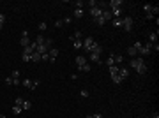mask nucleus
<instances>
[{
    "label": "nucleus",
    "mask_w": 159,
    "mask_h": 118,
    "mask_svg": "<svg viewBox=\"0 0 159 118\" xmlns=\"http://www.w3.org/2000/svg\"><path fill=\"white\" fill-rule=\"evenodd\" d=\"M143 9H145V12H147V19H154L156 16H157V12H159V7L152 6V4H145Z\"/></svg>",
    "instance_id": "nucleus-1"
},
{
    "label": "nucleus",
    "mask_w": 159,
    "mask_h": 118,
    "mask_svg": "<svg viewBox=\"0 0 159 118\" xmlns=\"http://www.w3.org/2000/svg\"><path fill=\"white\" fill-rule=\"evenodd\" d=\"M133 25H134V19L131 18V16H126V18H122V28L129 34L131 30H133Z\"/></svg>",
    "instance_id": "nucleus-2"
},
{
    "label": "nucleus",
    "mask_w": 159,
    "mask_h": 118,
    "mask_svg": "<svg viewBox=\"0 0 159 118\" xmlns=\"http://www.w3.org/2000/svg\"><path fill=\"white\" fill-rule=\"evenodd\" d=\"M30 37H28V32H27V30H23V32H21V39H20V44H21V46L23 48H27V46H30Z\"/></svg>",
    "instance_id": "nucleus-3"
},
{
    "label": "nucleus",
    "mask_w": 159,
    "mask_h": 118,
    "mask_svg": "<svg viewBox=\"0 0 159 118\" xmlns=\"http://www.w3.org/2000/svg\"><path fill=\"white\" fill-rule=\"evenodd\" d=\"M88 53H94V55H101V53H103V48H101V44H99V42H94L92 46L88 48Z\"/></svg>",
    "instance_id": "nucleus-4"
},
{
    "label": "nucleus",
    "mask_w": 159,
    "mask_h": 118,
    "mask_svg": "<svg viewBox=\"0 0 159 118\" xmlns=\"http://www.w3.org/2000/svg\"><path fill=\"white\" fill-rule=\"evenodd\" d=\"M59 49H57V48H50V49H48V57H50V62H55V60H57V57H59Z\"/></svg>",
    "instance_id": "nucleus-5"
},
{
    "label": "nucleus",
    "mask_w": 159,
    "mask_h": 118,
    "mask_svg": "<svg viewBox=\"0 0 159 118\" xmlns=\"http://www.w3.org/2000/svg\"><path fill=\"white\" fill-rule=\"evenodd\" d=\"M150 51H152V44H150V42L143 44V46H141L140 49H138V53H140V55H148Z\"/></svg>",
    "instance_id": "nucleus-6"
},
{
    "label": "nucleus",
    "mask_w": 159,
    "mask_h": 118,
    "mask_svg": "<svg viewBox=\"0 0 159 118\" xmlns=\"http://www.w3.org/2000/svg\"><path fill=\"white\" fill-rule=\"evenodd\" d=\"M90 14H92V16H94V19H95V18H99V16H103V9H101L99 6H95V7H92V9H90Z\"/></svg>",
    "instance_id": "nucleus-7"
},
{
    "label": "nucleus",
    "mask_w": 159,
    "mask_h": 118,
    "mask_svg": "<svg viewBox=\"0 0 159 118\" xmlns=\"http://www.w3.org/2000/svg\"><path fill=\"white\" fill-rule=\"evenodd\" d=\"M108 6L112 7V9H122V6H124V0H112Z\"/></svg>",
    "instance_id": "nucleus-8"
},
{
    "label": "nucleus",
    "mask_w": 159,
    "mask_h": 118,
    "mask_svg": "<svg viewBox=\"0 0 159 118\" xmlns=\"http://www.w3.org/2000/svg\"><path fill=\"white\" fill-rule=\"evenodd\" d=\"M21 85H23L25 88H28V90H35L34 81H32V79H28V78H27V79H23V81H21Z\"/></svg>",
    "instance_id": "nucleus-9"
},
{
    "label": "nucleus",
    "mask_w": 159,
    "mask_h": 118,
    "mask_svg": "<svg viewBox=\"0 0 159 118\" xmlns=\"http://www.w3.org/2000/svg\"><path fill=\"white\" fill-rule=\"evenodd\" d=\"M94 39H92V37H85V39H83V48H85V49H87L88 51V48L92 46V44H94Z\"/></svg>",
    "instance_id": "nucleus-10"
},
{
    "label": "nucleus",
    "mask_w": 159,
    "mask_h": 118,
    "mask_svg": "<svg viewBox=\"0 0 159 118\" xmlns=\"http://www.w3.org/2000/svg\"><path fill=\"white\" fill-rule=\"evenodd\" d=\"M110 58H112L113 60V64H122V62H124V57H122V55H117V53H115V55H110Z\"/></svg>",
    "instance_id": "nucleus-11"
},
{
    "label": "nucleus",
    "mask_w": 159,
    "mask_h": 118,
    "mask_svg": "<svg viewBox=\"0 0 159 118\" xmlns=\"http://www.w3.org/2000/svg\"><path fill=\"white\" fill-rule=\"evenodd\" d=\"M118 76L122 78V81H124V79H126V78L129 76V71H127V69H126V67H120V69H118Z\"/></svg>",
    "instance_id": "nucleus-12"
},
{
    "label": "nucleus",
    "mask_w": 159,
    "mask_h": 118,
    "mask_svg": "<svg viewBox=\"0 0 159 118\" xmlns=\"http://www.w3.org/2000/svg\"><path fill=\"white\" fill-rule=\"evenodd\" d=\"M103 18H104V21H110V19H113L112 11H110V9H103Z\"/></svg>",
    "instance_id": "nucleus-13"
},
{
    "label": "nucleus",
    "mask_w": 159,
    "mask_h": 118,
    "mask_svg": "<svg viewBox=\"0 0 159 118\" xmlns=\"http://www.w3.org/2000/svg\"><path fill=\"white\" fill-rule=\"evenodd\" d=\"M141 64H143V60H141V58H133V60H131V67H133V69H138Z\"/></svg>",
    "instance_id": "nucleus-14"
},
{
    "label": "nucleus",
    "mask_w": 159,
    "mask_h": 118,
    "mask_svg": "<svg viewBox=\"0 0 159 118\" xmlns=\"http://www.w3.org/2000/svg\"><path fill=\"white\" fill-rule=\"evenodd\" d=\"M81 37H83V34L80 32V30H76V32H74V34H73V35L69 37V41L73 42V41H76V39H81Z\"/></svg>",
    "instance_id": "nucleus-15"
},
{
    "label": "nucleus",
    "mask_w": 159,
    "mask_h": 118,
    "mask_svg": "<svg viewBox=\"0 0 159 118\" xmlns=\"http://www.w3.org/2000/svg\"><path fill=\"white\" fill-rule=\"evenodd\" d=\"M136 71H138V74H140V76H143V74H147V71H148V69H147V65H145V64H141L140 67L136 69Z\"/></svg>",
    "instance_id": "nucleus-16"
},
{
    "label": "nucleus",
    "mask_w": 159,
    "mask_h": 118,
    "mask_svg": "<svg viewBox=\"0 0 159 118\" xmlns=\"http://www.w3.org/2000/svg\"><path fill=\"white\" fill-rule=\"evenodd\" d=\"M73 46H74V49H81V48H83V39H76V41H73Z\"/></svg>",
    "instance_id": "nucleus-17"
},
{
    "label": "nucleus",
    "mask_w": 159,
    "mask_h": 118,
    "mask_svg": "<svg viewBox=\"0 0 159 118\" xmlns=\"http://www.w3.org/2000/svg\"><path fill=\"white\" fill-rule=\"evenodd\" d=\"M30 62H41V55L37 53V51H34V53L30 55Z\"/></svg>",
    "instance_id": "nucleus-18"
},
{
    "label": "nucleus",
    "mask_w": 159,
    "mask_h": 118,
    "mask_svg": "<svg viewBox=\"0 0 159 118\" xmlns=\"http://www.w3.org/2000/svg\"><path fill=\"white\" fill-rule=\"evenodd\" d=\"M112 21H113V27L115 28H122V18H113Z\"/></svg>",
    "instance_id": "nucleus-19"
},
{
    "label": "nucleus",
    "mask_w": 159,
    "mask_h": 118,
    "mask_svg": "<svg viewBox=\"0 0 159 118\" xmlns=\"http://www.w3.org/2000/svg\"><path fill=\"white\" fill-rule=\"evenodd\" d=\"M87 64V60H85V57H76V65L78 67H81V65Z\"/></svg>",
    "instance_id": "nucleus-20"
},
{
    "label": "nucleus",
    "mask_w": 159,
    "mask_h": 118,
    "mask_svg": "<svg viewBox=\"0 0 159 118\" xmlns=\"http://www.w3.org/2000/svg\"><path fill=\"white\" fill-rule=\"evenodd\" d=\"M112 16L113 18H120L122 16V9H112Z\"/></svg>",
    "instance_id": "nucleus-21"
},
{
    "label": "nucleus",
    "mask_w": 159,
    "mask_h": 118,
    "mask_svg": "<svg viewBox=\"0 0 159 118\" xmlns=\"http://www.w3.org/2000/svg\"><path fill=\"white\" fill-rule=\"evenodd\" d=\"M148 42L150 44H156L157 42V34H148Z\"/></svg>",
    "instance_id": "nucleus-22"
},
{
    "label": "nucleus",
    "mask_w": 159,
    "mask_h": 118,
    "mask_svg": "<svg viewBox=\"0 0 159 118\" xmlns=\"http://www.w3.org/2000/svg\"><path fill=\"white\" fill-rule=\"evenodd\" d=\"M118 69H120L118 65H112V67H110V76H115V74H118Z\"/></svg>",
    "instance_id": "nucleus-23"
},
{
    "label": "nucleus",
    "mask_w": 159,
    "mask_h": 118,
    "mask_svg": "<svg viewBox=\"0 0 159 118\" xmlns=\"http://www.w3.org/2000/svg\"><path fill=\"white\" fill-rule=\"evenodd\" d=\"M127 53H129V57H133V58H134L138 51H136V48H133V46H131V48H127Z\"/></svg>",
    "instance_id": "nucleus-24"
},
{
    "label": "nucleus",
    "mask_w": 159,
    "mask_h": 118,
    "mask_svg": "<svg viewBox=\"0 0 159 118\" xmlns=\"http://www.w3.org/2000/svg\"><path fill=\"white\" fill-rule=\"evenodd\" d=\"M112 79H113V83H115V85H120V83H122V78L118 76V74H115V76H112Z\"/></svg>",
    "instance_id": "nucleus-25"
},
{
    "label": "nucleus",
    "mask_w": 159,
    "mask_h": 118,
    "mask_svg": "<svg viewBox=\"0 0 159 118\" xmlns=\"http://www.w3.org/2000/svg\"><path fill=\"white\" fill-rule=\"evenodd\" d=\"M74 18H81L83 16V9H74V14H73Z\"/></svg>",
    "instance_id": "nucleus-26"
},
{
    "label": "nucleus",
    "mask_w": 159,
    "mask_h": 118,
    "mask_svg": "<svg viewBox=\"0 0 159 118\" xmlns=\"http://www.w3.org/2000/svg\"><path fill=\"white\" fill-rule=\"evenodd\" d=\"M21 111H23V107L21 106H12V113H14V115H20Z\"/></svg>",
    "instance_id": "nucleus-27"
},
{
    "label": "nucleus",
    "mask_w": 159,
    "mask_h": 118,
    "mask_svg": "<svg viewBox=\"0 0 159 118\" xmlns=\"http://www.w3.org/2000/svg\"><path fill=\"white\" fill-rule=\"evenodd\" d=\"M78 69H80L81 72H90V65L85 64V65H81V67H78Z\"/></svg>",
    "instance_id": "nucleus-28"
},
{
    "label": "nucleus",
    "mask_w": 159,
    "mask_h": 118,
    "mask_svg": "<svg viewBox=\"0 0 159 118\" xmlns=\"http://www.w3.org/2000/svg\"><path fill=\"white\" fill-rule=\"evenodd\" d=\"M21 107H23V109H30V107H32V102H30V100H23Z\"/></svg>",
    "instance_id": "nucleus-29"
},
{
    "label": "nucleus",
    "mask_w": 159,
    "mask_h": 118,
    "mask_svg": "<svg viewBox=\"0 0 159 118\" xmlns=\"http://www.w3.org/2000/svg\"><path fill=\"white\" fill-rule=\"evenodd\" d=\"M94 21H95V23H97V25H99V27H103V25L106 23V21H104V18H103V16H99V18H95Z\"/></svg>",
    "instance_id": "nucleus-30"
},
{
    "label": "nucleus",
    "mask_w": 159,
    "mask_h": 118,
    "mask_svg": "<svg viewBox=\"0 0 159 118\" xmlns=\"http://www.w3.org/2000/svg\"><path fill=\"white\" fill-rule=\"evenodd\" d=\"M90 60H92V62H97V64L101 62V60H99V55H94V53H90Z\"/></svg>",
    "instance_id": "nucleus-31"
},
{
    "label": "nucleus",
    "mask_w": 159,
    "mask_h": 118,
    "mask_svg": "<svg viewBox=\"0 0 159 118\" xmlns=\"http://www.w3.org/2000/svg\"><path fill=\"white\" fill-rule=\"evenodd\" d=\"M21 104H23V99L21 97H16L14 99V106H21Z\"/></svg>",
    "instance_id": "nucleus-32"
},
{
    "label": "nucleus",
    "mask_w": 159,
    "mask_h": 118,
    "mask_svg": "<svg viewBox=\"0 0 159 118\" xmlns=\"http://www.w3.org/2000/svg\"><path fill=\"white\" fill-rule=\"evenodd\" d=\"M55 27H57V28H62V27H64V21H62V19H57V21H55Z\"/></svg>",
    "instance_id": "nucleus-33"
},
{
    "label": "nucleus",
    "mask_w": 159,
    "mask_h": 118,
    "mask_svg": "<svg viewBox=\"0 0 159 118\" xmlns=\"http://www.w3.org/2000/svg\"><path fill=\"white\" fill-rule=\"evenodd\" d=\"M4 23H6V14H0V28L4 27Z\"/></svg>",
    "instance_id": "nucleus-34"
},
{
    "label": "nucleus",
    "mask_w": 159,
    "mask_h": 118,
    "mask_svg": "<svg viewBox=\"0 0 159 118\" xmlns=\"http://www.w3.org/2000/svg\"><path fill=\"white\" fill-rule=\"evenodd\" d=\"M46 28H48V25L44 23V21H42V23H39V30H41V32H44Z\"/></svg>",
    "instance_id": "nucleus-35"
},
{
    "label": "nucleus",
    "mask_w": 159,
    "mask_h": 118,
    "mask_svg": "<svg viewBox=\"0 0 159 118\" xmlns=\"http://www.w3.org/2000/svg\"><path fill=\"white\" fill-rule=\"evenodd\" d=\"M87 6H90V9H92V7L97 6V2H95V0H88V2H87Z\"/></svg>",
    "instance_id": "nucleus-36"
},
{
    "label": "nucleus",
    "mask_w": 159,
    "mask_h": 118,
    "mask_svg": "<svg viewBox=\"0 0 159 118\" xmlns=\"http://www.w3.org/2000/svg\"><path fill=\"white\" fill-rule=\"evenodd\" d=\"M74 6H76V9H83V6H85V4H83L81 0H78V2L74 4Z\"/></svg>",
    "instance_id": "nucleus-37"
},
{
    "label": "nucleus",
    "mask_w": 159,
    "mask_h": 118,
    "mask_svg": "<svg viewBox=\"0 0 159 118\" xmlns=\"http://www.w3.org/2000/svg\"><path fill=\"white\" fill-rule=\"evenodd\" d=\"M141 46H143V44H141V42H140V41H136V42H134V44H133V48H136V51H138V49H140V48H141Z\"/></svg>",
    "instance_id": "nucleus-38"
},
{
    "label": "nucleus",
    "mask_w": 159,
    "mask_h": 118,
    "mask_svg": "<svg viewBox=\"0 0 159 118\" xmlns=\"http://www.w3.org/2000/svg\"><path fill=\"white\" fill-rule=\"evenodd\" d=\"M21 58H23V62H30V55L23 53V55H21Z\"/></svg>",
    "instance_id": "nucleus-39"
},
{
    "label": "nucleus",
    "mask_w": 159,
    "mask_h": 118,
    "mask_svg": "<svg viewBox=\"0 0 159 118\" xmlns=\"http://www.w3.org/2000/svg\"><path fill=\"white\" fill-rule=\"evenodd\" d=\"M41 60H42V62H50V57H48V53L41 55Z\"/></svg>",
    "instance_id": "nucleus-40"
},
{
    "label": "nucleus",
    "mask_w": 159,
    "mask_h": 118,
    "mask_svg": "<svg viewBox=\"0 0 159 118\" xmlns=\"http://www.w3.org/2000/svg\"><path fill=\"white\" fill-rule=\"evenodd\" d=\"M11 78H20V71H12Z\"/></svg>",
    "instance_id": "nucleus-41"
},
{
    "label": "nucleus",
    "mask_w": 159,
    "mask_h": 118,
    "mask_svg": "<svg viewBox=\"0 0 159 118\" xmlns=\"http://www.w3.org/2000/svg\"><path fill=\"white\" fill-rule=\"evenodd\" d=\"M106 64H108V67H112V65H115V64H113V60L110 58V57H108V60H106Z\"/></svg>",
    "instance_id": "nucleus-42"
},
{
    "label": "nucleus",
    "mask_w": 159,
    "mask_h": 118,
    "mask_svg": "<svg viewBox=\"0 0 159 118\" xmlns=\"http://www.w3.org/2000/svg\"><path fill=\"white\" fill-rule=\"evenodd\" d=\"M80 94H81V97H88V90H81Z\"/></svg>",
    "instance_id": "nucleus-43"
},
{
    "label": "nucleus",
    "mask_w": 159,
    "mask_h": 118,
    "mask_svg": "<svg viewBox=\"0 0 159 118\" xmlns=\"http://www.w3.org/2000/svg\"><path fill=\"white\" fill-rule=\"evenodd\" d=\"M6 85H12V78H11V76L6 78Z\"/></svg>",
    "instance_id": "nucleus-44"
},
{
    "label": "nucleus",
    "mask_w": 159,
    "mask_h": 118,
    "mask_svg": "<svg viewBox=\"0 0 159 118\" xmlns=\"http://www.w3.org/2000/svg\"><path fill=\"white\" fill-rule=\"evenodd\" d=\"M62 21H64V25H65V23H71V21H73V19H71L69 16H67V18H64V19H62Z\"/></svg>",
    "instance_id": "nucleus-45"
},
{
    "label": "nucleus",
    "mask_w": 159,
    "mask_h": 118,
    "mask_svg": "<svg viewBox=\"0 0 159 118\" xmlns=\"http://www.w3.org/2000/svg\"><path fill=\"white\" fill-rule=\"evenodd\" d=\"M152 118H159V113H157V111H154V113H152Z\"/></svg>",
    "instance_id": "nucleus-46"
},
{
    "label": "nucleus",
    "mask_w": 159,
    "mask_h": 118,
    "mask_svg": "<svg viewBox=\"0 0 159 118\" xmlns=\"http://www.w3.org/2000/svg\"><path fill=\"white\" fill-rule=\"evenodd\" d=\"M94 118H103V115H101V113H95V115H94Z\"/></svg>",
    "instance_id": "nucleus-47"
},
{
    "label": "nucleus",
    "mask_w": 159,
    "mask_h": 118,
    "mask_svg": "<svg viewBox=\"0 0 159 118\" xmlns=\"http://www.w3.org/2000/svg\"><path fill=\"white\" fill-rule=\"evenodd\" d=\"M85 118H94V115H88V116H85Z\"/></svg>",
    "instance_id": "nucleus-48"
},
{
    "label": "nucleus",
    "mask_w": 159,
    "mask_h": 118,
    "mask_svg": "<svg viewBox=\"0 0 159 118\" xmlns=\"http://www.w3.org/2000/svg\"><path fill=\"white\" fill-rule=\"evenodd\" d=\"M0 118H6V116H4V115H0Z\"/></svg>",
    "instance_id": "nucleus-49"
}]
</instances>
